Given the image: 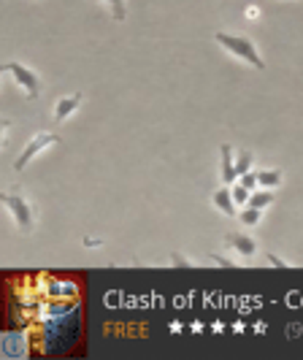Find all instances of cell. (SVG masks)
Returning a JSON list of instances; mask_svg holds the SVG:
<instances>
[{
  "label": "cell",
  "mask_w": 303,
  "mask_h": 360,
  "mask_svg": "<svg viewBox=\"0 0 303 360\" xmlns=\"http://www.w3.org/2000/svg\"><path fill=\"white\" fill-rule=\"evenodd\" d=\"M219 176H222V184H233V181L238 179V174H236V160H233V146L231 144H222L219 146Z\"/></svg>",
  "instance_id": "52a82bcc"
},
{
  "label": "cell",
  "mask_w": 303,
  "mask_h": 360,
  "mask_svg": "<svg viewBox=\"0 0 303 360\" xmlns=\"http://www.w3.org/2000/svg\"><path fill=\"white\" fill-rule=\"evenodd\" d=\"M209 263H214V266H222V269H233V266H236V260L225 257V255H217V252L209 255Z\"/></svg>",
  "instance_id": "9a60e30c"
},
{
  "label": "cell",
  "mask_w": 303,
  "mask_h": 360,
  "mask_svg": "<svg viewBox=\"0 0 303 360\" xmlns=\"http://www.w3.org/2000/svg\"><path fill=\"white\" fill-rule=\"evenodd\" d=\"M3 71L8 73L19 87L27 92V98H38V95H41V79H38V73L33 71V68H27V65H22V63H6Z\"/></svg>",
  "instance_id": "277c9868"
},
{
  "label": "cell",
  "mask_w": 303,
  "mask_h": 360,
  "mask_svg": "<svg viewBox=\"0 0 303 360\" xmlns=\"http://www.w3.org/2000/svg\"><path fill=\"white\" fill-rule=\"evenodd\" d=\"M241 179V184L247 187V190H257V174H252V171H247L244 176H238Z\"/></svg>",
  "instance_id": "2e32d148"
},
{
  "label": "cell",
  "mask_w": 303,
  "mask_h": 360,
  "mask_svg": "<svg viewBox=\"0 0 303 360\" xmlns=\"http://www.w3.org/2000/svg\"><path fill=\"white\" fill-rule=\"evenodd\" d=\"M225 244H228V250L244 255V257H254L257 255V241L250 233H241V231L238 233H228Z\"/></svg>",
  "instance_id": "5b68a950"
},
{
  "label": "cell",
  "mask_w": 303,
  "mask_h": 360,
  "mask_svg": "<svg viewBox=\"0 0 303 360\" xmlns=\"http://www.w3.org/2000/svg\"><path fill=\"white\" fill-rule=\"evenodd\" d=\"M82 101H84V95L82 92H71V95H63L57 103H54V122H65L68 117H71L76 108L82 106Z\"/></svg>",
  "instance_id": "8992f818"
},
{
  "label": "cell",
  "mask_w": 303,
  "mask_h": 360,
  "mask_svg": "<svg viewBox=\"0 0 303 360\" xmlns=\"http://www.w3.org/2000/svg\"><path fill=\"white\" fill-rule=\"evenodd\" d=\"M171 266H193V263H190V260H187L181 252H174V257H171Z\"/></svg>",
  "instance_id": "ac0fdd59"
},
{
  "label": "cell",
  "mask_w": 303,
  "mask_h": 360,
  "mask_svg": "<svg viewBox=\"0 0 303 360\" xmlns=\"http://www.w3.org/2000/svg\"><path fill=\"white\" fill-rule=\"evenodd\" d=\"M212 203H214L225 217H238V212H236V200H233V193L228 190V187H219L214 195H212Z\"/></svg>",
  "instance_id": "ba28073f"
},
{
  "label": "cell",
  "mask_w": 303,
  "mask_h": 360,
  "mask_svg": "<svg viewBox=\"0 0 303 360\" xmlns=\"http://www.w3.org/2000/svg\"><path fill=\"white\" fill-rule=\"evenodd\" d=\"M282 171L279 168H268V171H257V187H266V190H273L282 184Z\"/></svg>",
  "instance_id": "9c48e42d"
},
{
  "label": "cell",
  "mask_w": 303,
  "mask_h": 360,
  "mask_svg": "<svg viewBox=\"0 0 303 360\" xmlns=\"http://www.w3.org/2000/svg\"><path fill=\"white\" fill-rule=\"evenodd\" d=\"M214 38H217V44H219V46H225L233 57H238V60L250 63L252 68H257V71H263V68H266V63H263V57H260V52H257V46H254L247 36H236V33L217 30Z\"/></svg>",
  "instance_id": "6da1fadb"
},
{
  "label": "cell",
  "mask_w": 303,
  "mask_h": 360,
  "mask_svg": "<svg viewBox=\"0 0 303 360\" xmlns=\"http://www.w3.org/2000/svg\"><path fill=\"white\" fill-rule=\"evenodd\" d=\"M82 244H84V247H87V250H98V247H103V241H101V238H82Z\"/></svg>",
  "instance_id": "d6986e66"
},
{
  "label": "cell",
  "mask_w": 303,
  "mask_h": 360,
  "mask_svg": "<svg viewBox=\"0 0 303 360\" xmlns=\"http://www.w3.org/2000/svg\"><path fill=\"white\" fill-rule=\"evenodd\" d=\"M273 200H276L273 190H266V187H260V190H252L250 203H247V206H254V209H266V206H271Z\"/></svg>",
  "instance_id": "30bf717a"
},
{
  "label": "cell",
  "mask_w": 303,
  "mask_h": 360,
  "mask_svg": "<svg viewBox=\"0 0 303 360\" xmlns=\"http://www.w3.org/2000/svg\"><path fill=\"white\" fill-rule=\"evenodd\" d=\"M233 200H236V206H244V203H250V195L252 190H247L244 184H238V187H233Z\"/></svg>",
  "instance_id": "5bb4252c"
},
{
  "label": "cell",
  "mask_w": 303,
  "mask_h": 360,
  "mask_svg": "<svg viewBox=\"0 0 303 360\" xmlns=\"http://www.w3.org/2000/svg\"><path fill=\"white\" fill-rule=\"evenodd\" d=\"M247 171H252V152L250 149H244V152L238 155V160H236V174H238V176H244Z\"/></svg>",
  "instance_id": "4fadbf2b"
},
{
  "label": "cell",
  "mask_w": 303,
  "mask_h": 360,
  "mask_svg": "<svg viewBox=\"0 0 303 360\" xmlns=\"http://www.w3.org/2000/svg\"><path fill=\"white\" fill-rule=\"evenodd\" d=\"M3 206L8 209V214L14 217L19 233H25V236L33 233L36 214H33V206H30V200L25 198V195H19V193H6V195H3Z\"/></svg>",
  "instance_id": "7a4b0ae2"
},
{
  "label": "cell",
  "mask_w": 303,
  "mask_h": 360,
  "mask_svg": "<svg viewBox=\"0 0 303 360\" xmlns=\"http://www.w3.org/2000/svg\"><path fill=\"white\" fill-rule=\"evenodd\" d=\"M266 260L271 263V266H276V269H290L292 263H287V260H282V257H276L273 252H266Z\"/></svg>",
  "instance_id": "e0dca14e"
},
{
  "label": "cell",
  "mask_w": 303,
  "mask_h": 360,
  "mask_svg": "<svg viewBox=\"0 0 303 360\" xmlns=\"http://www.w3.org/2000/svg\"><path fill=\"white\" fill-rule=\"evenodd\" d=\"M101 3H103L108 11H111V17L117 19V22H125V17H127L125 0H101Z\"/></svg>",
  "instance_id": "8fae6325"
},
{
  "label": "cell",
  "mask_w": 303,
  "mask_h": 360,
  "mask_svg": "<svg viewBox=\"0 0 303 360\" xmlns=\"http://www.w3.org/2000/svg\"><path fill=\"white\" fill-rule=\"evenodd\" d=\"M57 141H60V136H57V133H36V136L25 144V149L19 152L17 160H14V171H17V174L19 171H25V168H27V162L33 160V158H38L44 149H49L52 144H57Z\"/></svg>",
  "instance_id": "3957f363"
},
{
  "label": "cell",
  "mask_w": 303,
  "mask_h": 360,
  "mask_svg": "<svg viewBox=\"0 0 303 360\" xmlns=\"http://www.w3.org/2000/svg\"><path fill=\"white\" fill-rule=\"evenodd\" d=\"M257 14H260V11H257V6H250V8H247V17L250 19H257Z\"/></svg>",
  "instance_id": "ffe728a7"
},
{
  "label": "cell",
  "mask_w": 303,
  "mask_h": 360,
  "mask_svg": "<svg viewBox=\"0 0 303 360\" xmlns=\"http://www.w3.org/2000/svg\"><path fill=\"white\" fill-rule=\"evenodd\" d=\"M241 222L247 225V228H254L260 219H263V209H254V206H247V209H241Z\"/></svg>",
  "instance_id": "7c38bea8"
}]
</instances>
